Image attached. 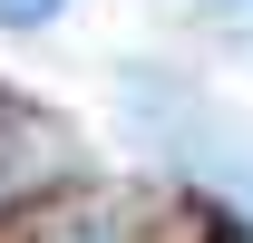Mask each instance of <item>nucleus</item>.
I'll list each match as a JSON object with an SVG mask.
<instances>
[{
	"instance_id": "1",
	"label": "nucleus",
	"mask_w": 253,
	"mask_h": 243,
	"mask_svg": "<svg viewBox=\"0 0 253 243\" xmlns=\"http://www.w3.org/2000/svg\"><path fill=\"white\" fill-rule=\"evenodd\" d=\"M68 0H0V20H10V30H39V20H59Z\"/></svg>"
},
{
	"instance_id": "2",
	"label": "nucleus",
	"mask_w": 253,
	"mask_h": 243,
	"mask_svg": "<svg viewBox=\"0 0 253 243\" xmlns=\"http://www.w3.org/2000/svg\"><path fill=\"white\" fill-rule=\"evenodd\" d=\"M0 126H10V97H0Z\"/></svg>"
}]
</instances>
